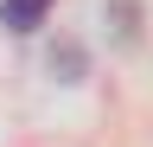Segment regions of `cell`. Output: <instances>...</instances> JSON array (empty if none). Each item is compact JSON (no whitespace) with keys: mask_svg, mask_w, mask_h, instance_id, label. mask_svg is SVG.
<instances>
[{"mask_svg":"<svg viewBox=\"0 0 153 147\" xmlns=\"http://www.w3.org/2000/svg\"><path fill=\"white\" fill-rule=\"evenodd\" d=\"M45 7L51 0H0V26L7 32H32L38 19H45Z\"/></svg>","mask_w":153,"mask_h":147,"instance_id":"cell-1","label":"cell"}]
</instances>
